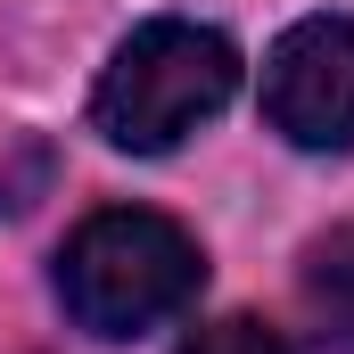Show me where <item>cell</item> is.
I'll return each instance as SVG.
<instances>
[{"mask_svg":"<svg viewBox=\"0 0 354 354\" xmlns=\"http://www.w3.org/2000/svg\"><path fill=\"white\" fill-rule=\"evenodd\" d=\"M206 288V256L174 214L149 206H107L58 248V297L91 338H140L174 322Z\"/></svg>","mask_w":354,"mask_h":354,"instance_id":"6da1fadb","label":"cell"},{"mask_svg":"<svg viewBox=\"0 0 354 354\" xmlns=\"http://www.w3.org/2000/svg\"><path fill=\"white\" fill-rule=\"evenodd\" d=\"M231 91H239V50H231V33L189 25V17H157V25H140V33L107 58V75L91 91V124H99L115 149H132V157H165V149H181V140L206 124V115L231 107Z\"/></svg>","mask_w":354,"mask_h":354,"instance_id":"7a4b0ae2","label":"cell"},{"mask_svg":"<svg viewBox=\"0 0 354 354\" xmlns=\"http://www.w3.org/2000/svg\"><path fill=\"white\" fill-rule=\"evenodd\" d=\"M264 115L288 149H354V17H297L272 41Z\"/></svg>","mask_w":354,"mask_h":354,"instance_id":"3957f363","label":"cell"},{"mask_svg":"<svg viewBox=\"0 0 354 354\" xmlns=\"http://www.w3.org/2000/svg\"><path fill=\"white\" fill-rule=\"evenodd\" d=\"M305 313L322 354H354V231H322L305 248Z\"/></svg>","mask_w":354,"mask_h":354,"instance_id":"277c9868","label":"cell"},{"mask_svg":"<svg viewBox=\"0 0 354 354\" xmlns=\"http://www.w3.org/2000/svg\"><path fill=\"white\" fill-rule=\"evenodd\" d=\"M181 354H288V338L272 322H256V313H231V322H206Z\"/></svg>","mask_w":354,"mask_h":354,"instance_id":"5b68a950","label":"cell"}]
</instances>
